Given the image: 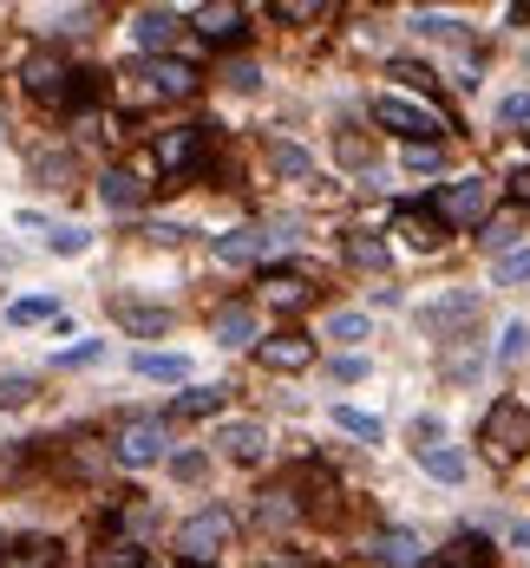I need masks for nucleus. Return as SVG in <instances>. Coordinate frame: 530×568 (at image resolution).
Returning a JSON list of instances; mask_svg holds the SVG:
<instances>
[{"label":"nucleus","mask_w":530,"mask_h":568,"mask_svg":"<svg viewBox=\"0 0 530 568\" xmlns=\"http://www.w3.org/2000/svg\"><path fill=\"white\" fill-rule=\"evenodd\" d=\"M229 543H236V516H229L224 503H210V509H197L184 529H177V556H184V568H204L217 562Z\"/></svg>","instance_id":"1"},{"label":"nucleus","mask_w":530,"mask_h":568,"mask_svg":"<svg viewBox=\"0 0 530 568\" xmlns=\"http://www.w3.org/2000/svg\"><path fill=\"white\" fill-rule=\"evenodd\" d=\"M374 125L380 132H399V138H413V144H439L446 138V118H439L433 105L406 98V92H380L374 98Z\"/></svg>","instance_id":"2"},{"label":"nucleus","mask_w":530,"mask_h":568,"mask_svg":"<svg viewBox=\"0 0 530 568\" xmlns=\"http://www.w3.org/2000/svg\"><path fill=\"white\" fill-rule=\"evenodd\" d=\"M491 183L485 177H458V183H446L439 197H433V215L446 222V229H485L491 222Z\"/></svg>","instance_id":"3"},{"label":"nucleus","mask_w":530,"mask_h":568,"mask_svg":"<svg viewBox=\"0 0 530 568\" xmlns=\"http://www.w3.org/2000/svg\"><path fill=\"white\" fill-rule=\"evenodd\" d=\"M125 78H132V98L138 105L145 98H190L197 92V72L184 66V60H138Z\"/></svg>","instance_id":"4"},{"label":"nucleus","mask_w":530,"mask_h":568,"mask_svg":"<svg viewBox=\"0 0 530 568\" xmlns=\"http://www.w3.org/2000/svg\"><path fill=\"white\" fill-rule=\"evenodd\" d=\"M478 438L491 444V457H524L530 451V406H518V399L491 406L485 425H478Z\"/></svg>","instance_id":"5"},{"label":"nucleus","mask_w":530,"mask_h":568,"mask_svg":"<svg viewBox=\"0 0 530 568\" xmlns=\"http://www.w3.org/2000/svg\"><path fill=\"white\" fill-rule=\"evenodd\" d=\"M112 451H118V464H125V471H152V464L170 457V438H164L157 419H132V425L118 431V444H112Z\"/></svg>","instance_id":"6"},{"label":"nucleus","mask_w":530,"mask_h":568,"mask_svg":"<svg viewBox=\"0 0 530 568\" xmlns=\"http://www.w3.org/2000/svg\"><path fill=\"white\" fill-rule=\"evenodd\" d=\"M204 138H210V132H197V125L164 132V138H157V164H164V177H190V170H204Z\"/></svg>","instance_id":"7"},{"label":"nucleus","mask_w":530,"mask_h":568,"mask_svg":"<svg viewBox=\"0 0 530 568\" xmlns=\"http://www.w3.org/2000/svg\"><path fill=\"white\" fill-rule=\"evenodd\" d=\"M20 78H27V92H33V98H46V105H66V85H73V66H66L60 53H33Z\"/></svg>","instance_id":"8"},{"label":"nucleus","mask_w":530,"mask_h":568,"mask_svg":"<svg viewBox=\"0 0 530 568\" xmlns=\"http://www.w3.org/2000/svg\"><path fill=\"white\" fill-rule=\"evenodd\" d=\"M256 359L269 372H302V366H314V340L308 334H262L256 340Z\"/></svg>","instance_id":"9"},{"label":"nucleus","mask_w":530,"mask_h":568,"mask_svg":"<svg viewBox=\"0 0 530 568\" xmlns=\"http://www.w3.org/2000/svg\"><path fill=\"white\" fill-rule=\"evenodd\" d=\"M184 33V20L170 13V7H145L138 20H132V40L145 46V60H170V40Z\"/></svg>","instance_id":"10"},{"label":"nucleus","mask_w":530,"mask_h":568,"mask_svg":"<svg viewBox=\"0 0 530 568\" xmlns=\"http://www.w3.org/2000/svg\"><path fill=\"white\" fill-rule=\"evenodd\" d=\"M217 451H224L229 464H262V457H269V431L256 425V419H229V425L217 431Z\"/></svg>","instance_id":"11"},{"label":"nucleus","mask_w":530,"mask_h":568,"mask_svg":"<svg viewBox=\"0 0 530 568\" xmlns=\"http://www.w3.org/2000/svg\"><path fill=\"white\" fill-rule=\"evenodd\" d=\"M393 235H406L413 249H426V255H433V249L446 242V222L433 215V203H406V210L393 215Z\"/></svg>","instance_id":"12"},{"label":"nucleus","mask_w":530,"mask_h":568,"mask_svg":"<svg viewBox=\"0 0 530 568\" xmlns=\"http://www.w3.org/2000/svg\"><path fill=\"white\" fill-rule=\"evenodd\" d=\"M242 20H249V13H242L236 0H210V7H197V13H190V27H197L210 46H229V40L242 33Z\"/></svg>","instance_id":"13"},{"label":"nucleus","mask_w":530,"mask_h":568,"mask_svg":"<svg viewBox=\"0 0 530 568\" xmlns=\"http://www.w3.org/2000/svg\"><path fill=\"white\" fill-rule=\"evenodd\" d=\"M98 203L112 215H138L145 210V183H138L132 170H105V177H98Z\"/></svg>","instance_id":"14"},{"label":"nucleus","mask_w":530,"mask_h":568,"mask_svg":"<svg viewBox=\"0 0 530 568\" xmlns=\"http://www.w3.org/2000/svg\"><path fill=\"white\" fill-rule=\"evenodd\" d=\"M374 556L386 568H426V549H419V536H413V529H380Z\"/></svg>","instance_id":"15"},{"label":"nucleus","mask_w":530,"mask_h":568,"mask_svg":"<svg viewBox=\"0 0 530 568\" xmlns=\"http://www.w3.org/2000/svg\"><path fill=\"white\" fill-rule=\"evenodd\" d=\"M0 568H60V543L53 536H20L0 549Z\"/></svg>","instance_id":"16"},{"label":"nucleus","mask_w":530,"mask_h":568,"mask_svg":"<svg viewBox=\"0 0 530 568\" xmlns=\"http://www.w3.org/2000/svg\"><path fill=\"white\" fill-rule=\"evenodd\" d=\"M210 327H217V340H224V347H256V340H262V334H256V307H242V301L217 307V320H210Z\"/></svg>","instance_id":"17"},{"label":"nucleus","mask_w":530,"mask_h":568,"mask_svg":"<svg viewBox=\"0 0 530 568\" xmlns=\"http://www.w3.org/2000/svg\"><path fill=\"white\" fill-rule=\"evenodd\" d=\"M262 249H269L262 229H229V235H217V262H224V269H249Z\"/></svg>","instance_id":"18"},{"label":"nucleus","mask_w":530,"mask_h":568,"mask_svg":"<svg viewBox=\"0 0 530 568\" xmlns=\"http://www.w3.org/2000/svg\"><path fill=\"white\" fill-rule=\"evenodd\" d=\"M112 314H118V327H125V334H138V340H157V334H170V314H164V307H138V301H118Z\"/></svg>","instance_id":"19"},{"label":"nucleus","mask_w":530,"mask_h":568,"mask_svg":"<svg viewBox=\"0 0 530 568\" xmlns=\"http://www.w3.org/2000/svg\"><path fill=\"white\" fill-rule=\"evenodd\" d=\"M419 464H426V477H439V484H465V451L458 444H419Z\"/></svg>","instance_id":"20"},{"label":"nucleus","mask_w":530,"mask_h":568,"mask_svg":"<svg viewBox=\"0 0 530 568\" xmlns=\"http://www.w3.org/2000/svg\"><path fill=\"white\" fill-rule=\"evenodd\" d=\"M426 568H491V543L485 536H458L446 556H426Z\"/></svg>","instance_id":"21"},{"label":"nucleus","mask_w":530,"mask_h":568,"mask_svg":"<svg viewBox=\"0 0 530 568\" xmlns=\"http://www.w3.org/2000/svg\"><path fill=\"white\" fill-rule=\"evenodd\" d=\"M138 379H157V386H190V359H184V354H138Z\"/></svg>","instance_id":"22"},{"label":"nucleus","mask_w":530,"mask_h":568,"mask_svg":"<svg viewBox=\"0 0 530 568\" xmlns=\"http://www.w3.org/2000/svg\"><path fill=\"white\" fill-rule=\"evenodd\" d=\"M224 386H190V392H177V406H170V419H210V412H224Z\"/></svg>","instance_id":"23"},{"label":"nucleus","mask_w":530,"mask_h":568,"mask_svg":"<svg viewBox=\"0 0 530 568\" xmlns=\"http://www.w3.org/2000/svg\"><path fill=\"white\" fill-rule=\"evenodd\" d=\"M269 164H276L289 183H308V177H314V157H308L302 144H289V138H269Z\"/></svg>","instance_id":"24"},{"label":"nucleus","mask_w":530,"mask_h":568,"mask_svg":"<svg viewBox=\"0 0 530 568\" xmlns=\"http://www.w3.org/2000/svg\"><path fill=\"white\" fill-rule=\"evenodd\" d=\"M478 320V294H446L433 314H426V327H471Z\"/></svg>","instance_id":"25"},{"label":"nucleus","mask_w":530,"mask_h":568,"mask_svg":"<svg viewBox=\"0 0 530 568\" xmlns=\"http://www.w3.org/2000/svg\"><path fill=\"white\" fill-rule=\"evenodd\" d=\"M308 294H314V287H308L302 275H269V282H262V301H269V307H308Z\"/></svg>","instance_id":"26"},{"label":"nucleus","mask_w":530,"mask_h":568,"mask_svg":"<svg viewBox=\"0 0 530 568\" xmlns=\"http://www.w3.org/2000/svg\"><path fill=\"white\" fill-rule=\"evenodd\" d=\"M256 516H262L269 529H289V523L302 516V503H295V491H262V503H256Z\"/></svg>","instance_id":"27"},{"label":"nucleus","mask_w":530,"mask_h":568,"mask_svg":"<svg viewBox=\"0 0 530 568\" xmlns=\"http://www.w3.org/2000/svg\"><path fill=\"white\" fill-rule=\"evenodd\" d=\"M53 314H60V301H53V294H27V301H13V307H7V320H13V327H40V320H53Z\"/></svg>","instance_id":"28"},{"label":"nucleus","mask_w":530,"mask_h":568,"mask_svg":"<svg viewBox=\"0 0 530 568\" xmlns=\"http://www.w3.org/2000/svg\"><path fill=\"white\" fill-rule=\"evenodd\" d=\"M347 262H354V269H386V242L367 235V229H354V235H347Z\"/></svg>","instance_id":"29"},{"label":"nucleus","mask_w":530,"mask_h":568,"mask_svg":"<svg viewBox=\"0 0 530 568\" xmlns=\"http://www.w3.org/2000/svg\"><path fill=\"white\" fill-rule=\"evenodd\" d=\"M334 425L347 431V438H361V444H380V419H374V412H354V406H334Z\"/></svg>","instance_id":"30"},{"label":"nucleus","mask_w":530,"mask_h":568,"mask_svg":"<svg viewBox=\"0 0 530 568\" xmlns=\"http://www.w3.org/2000/svg\"><path fill=\"white\" fill-rule=\"evenodd\" d=\"M530 354V320H505V334H498V359L505 366H518Z\"/></svg>","instance_id":"31"},{"label":"nucleus","mask_w":530,"mask_h":568,"mask_svg":"<svg viewBox=\"0 0 530 568\" xmlns=\"http://www.w3.org/2000/svg\"><path fill=\"white\" fill-rule=\"evenodd\" d=\"M33 406V379L27 372H0V412H20Z\"/></svg>","instance_id":"32"},{"label":"nucleus","mask_w":530,"mask_h":568,"mask_svg":"<svg viewBox=\"0 0 530 568\" xmlns=\"http://www.w3.org/2000/svg\"><path fill=\"white\" fill-rule=\"evenodd\" d=\"M478 242H485L491 255H511V242H518V222H505V215H491V222L478 229Z\"/></svg>","instance_id":"33"},{"label":"nucleus","mask_w":530,"mask_h":568,"mask_svg":"<svg viewBox=\"0 0 530 568\" xmlns=\"http://www.w3.org/2000/svg\"><path fill=\"white\" fill-rule=\"evenodd\" d=\"M328 340H367V314H354V307L328 314Z\"/></svg>","instance_id":"34"},{"label":"nucleus","mask_w":530,"mask_h":568,"mask_svg":"<svg viewBox=\"0 0 530 568\" xmlns=\"http://www.w3.org/2000/svg\"><path fill=\"white\" fill-rule=\"evenodd\" d=\"M204 471H210L204 451H170V477H177V484H204Z\"/></svg>","instance_id":"35"},{"label":"nucleus","mask_w":530,"mask_h":568,"mask_svg":"<svg viewBox=\"0 0 530 568\" xmlns=\"http://www.w3.org/2000/svg\"><path fill=\"white\" fill-rule=\"evenodd\" d=\"M524 282H530V249L498 255V287H524Z\"/></svg>","instance_id":"36"},{"label":"nucleus","mask_w":530,"mask_h":568,"mask_svg":"<svg viewBox=\"0 0 530 568\" xmlns=\"http://www.w3.org/2000/svg\"><path fill=\"white\" fill-rule=\"evenodd\" d=\"M46 249H53V255H85V249H92V235H85V229H73V222H60V229L46 235Z\"/></svg>","instance_id":"37"},{"label":"nucleus","mask_w":530,"mask_h":568,"mask_svg":"<svg viewBox=\"0 0 530 568\" xmlns=\"http://www.w3.org/2000/svg\"><path fill=\"white\" fill-rule=\"evenodd\" d=\"M92 568H145V543H112Z\"/></svg>","instance_id":"38"},{"label":"nucleus","mask_w":530,"mask_h":568,"mask_svg":"<svg viewBox=\"0 0 530 568\" xmlns=\"http://www.w3.org/2000/svg\"><path fill=\"white\" fill-rule=\"evenodd\" d=\"M328 379H334V386H361V379H367V359H361V354L328 359Z\"/></svg>","instance_id":"39"},{"label":"nucleus","mask_w":530,"mask_h":568,"mask_svg":"<svg viewBox=\"0 0 530 568\" xmlns=\"http://www.w3.org/2000/svg\"><path fill=\"white\" fill-rule=\"evenodd\" d=\"M498 125H505V132L530 125V92H511V98H498Z\"/></svg>","instance_id":"40"},{"label":"nucleus","mask_w":530,"mask_h":568,"mask_svg":"<svg viewBox=\"0 0 530 568\" xmlns=\"http://www.w3.org/2000/svg\"><path fill=\"white\" fill-rule=\"evenodd\" d=\"M413 27H419V33H433V40H458V20H446V13H419Z\"/></svg>","instance_id":"41"},{"label":"nucleus","mask_w":530,"mask_h":568,"mask_svg":"<svg viewBox=\"0 0 530 568\" xmlns=\"http://www.w3.org/2000/svg\"><path fill=\"white\" fill-rule=\"evenodd\" d=\"M92 359H105V340H79V347H66L60 366H92Z\"/></svg>","instance_id":"42"},{"label":"nucleus","mask_w":530,"mask_h":568,"mask_svg":"<svg viewBox=\"0 0 530 568\" xmlns=\"http://www.w3.org/2000/svg\"><path fill=\"white\" fill-rule=\"evenodd\" d=\"M446 372H453L458 386H471V379L485 372V359H478V354H458V359H446Z\"/></svg>","instance_id":"43"},{"label":"nucleus","mask_w":530,"mask_h":568,"mask_svg":"<svg viewBox=\"0 0 530 568\" xmlns=\"http://www.w3.org/2000/svg\"><path fill=\"white\" fill-rule=\"evenodd\" d=\"M314 13H328V7H314V0H276V20H314Z\"/></svg>","instance_id":"44"},{"label":"nucleus","mask_w":530,"mask_h":568,"mask_svg":"<svg viewBox=\"0 0 530 568\" xmlns=\"http://www.w3.org/2000/svg\"><path fill=\"white\" fill-rule=\"evenodd\" d=\"M224 78H229V85H236V92H256V85H262V72L249 66V60H236V66H229Z\"/></svg>","instance_id":"45"},{"label":"nucleus","mask_w":530,"mask_h":568,"mask_svg":"<svg viewBox=\"0 0 530 568\" xmlns=\"http://www.w3.org/2000/svg\"><path fill=\"white\" fill-rule=\"evenodd\" d=\"M40 177H46V183H60V177H73V157H40Z\"/></svg>","instance_id":"46"},{"label":"nucleus","mask_w":530,"mask_h":568,"mask_svg":"<svg viewBox=\"0 0 530 568\" xmlns=\"http://www.w3.org/2000/svg\"><path fill=\"white\" fill-rule=\"evenodd\" d=\"M341 164H361V170H367L374 157H367V144H354V138H347V132H341Z\"/></svg>","instance_id":"47"},{"label":"nucleus","mask_w":530,"mask_h":568,"mask_svg":"<svg viewBox=\"0 0 530 568\" xmlns=\"http://www.w3.org/2000/svg\"><path fill=\"white\" fill-rule=\"evenodd\" d=\"M406 164H413V170H439V150H433V144H419V150H406Z\"/></svg>","instance_id":"48"},{"label":"nucleus","mask_w":530,"mask_h":568,"mask_svg":"<svg viewBox=\"0 0 530 568\" xmlns=\"http://www.w3.org/2000/svg\"><path fill=\"white\" fill-rule=\"evenodd\" d=\"M145 235H152V242H184V229H177V222H152Z\"/></svg>","instance_id":"49"},{"label":"nucleus","mask_w":530,"mask_h":568,"mask_svg":"<svg viewBox=\"0 0 530 568\" xmlns=\"http://www.w3.org/2000/svg\"><path fill=\"white\" fill-rule=\"evenodd\" d=\"M511 543H518V549H530V523H511Z\"/></svg>","instance_id":"50"},{"label":"nucleus","mask_w":530,"mask_h":568,"mask_svg":"<svg viewBox=\"0 0 530 568\" xmlns=\"http://www.w3.org/2000/svg\"><path fill=\"white\" fill-rule=\"evenodd\" d=\"M511 190H518V197L530 203V170H524V177H511Z\"/></svg>","instance_id":"51"},{"label":"nucleus","mask_w":530,"mask_h":568,"mask_svg":"<svg viewBox=\"0 0 530 568\" xmlns=\"http://www.w3.org/2000/svg\"><path fill=\"white\" fill-rule=\"evenodd\" d=\"M276 568H308V562H276Z\"/></svg>","instance_id":"52"},{"label":"nucleus","mask_w":530,"mask_h":568,"mask_svg":"<svg viewBox=\"0 0 530 568\" xmlns=\"http://www.w3.org/2000/svg\"><path fill=\"white\" fill-rule=\"evenodd\" d=\"M7 262H13V255H7V249H0V269H7Z\"/></svg>","instance_id":"53"},{"label":"nucleus","mask_w":530,"mask_h":568,"mask_svg":"<svg viewBox=\"0 0 530 568\" xmlns=\"http://www.w3.org/2000/svg\"><path fill=\"white\" fill-rule=\"evenodd\" d=\"M524 72H530V53H524Z\"/></svg>","instance_id":"54"},{"label":"nucleus","mask_w":530,"mask_h":568,"mask_svg":"<svg viewBox=\"0 0 530 568\" xmlns=\"http://www.w3.org/2000/svg\"><path fill=\"white\" fill-rule=\"evenodd\" d=\"M0 549H7V536H0Z\"/></svg>","instance_id":"55"}]
</instances>
